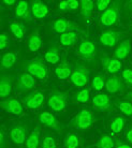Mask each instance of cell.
<instances>
[{
    "instance_id": "6da1fadb",
    "label": "cell",
    "mask_w": 132,
    "mask_h": 148,
    "mask_svg": "<svg viewBox=\"0 0 132 148\" xmlns=\"http://www.w3.org/2000/svg\"><path fill=\"white\" fill-rule=\"evenodd\" d=\"M120 2L119 1L112 2L110 8L103 12L100 16V25L103 27H111L116 25L120 18Z\"/></svg>"
},
{
    "instance_id": "7a4b0ae2",
    "label": "cell",
    "mask_w": 132,
    "mask_h": 148,
    "mask_svg": "<svg viewBox=\"0 0 132 148\" xmlns=\"http://www.w3.org/2000/svg\"><path fill=\"white\" fill-rule=\"evenodd\" d=\"M95 122V116L91 111L89 110H81L77 112V114L73 117V119L70 122V126L76 130H87L92 126Z\"/></svg>"
},
{
    "instance_id": "3957f363",
    "label": "cell",
    "mask_w": 132,
    "mask_h": 148,
    "mask_svg": "<svg viewBox=\"0 0 132 148\" xmlns=\"http://www.w3.org/2000/svg\"><path fill=\"white\" fill-rule=\"evenodd\" d=\"M26 70L29 74H31L33 77L38 78V79H45L47 76V68L40 57H37L34 59L30 60L29 62H27Z\"/></svg>"
},
{
    "instance_id": "277c9868",
    "label": "cell",
    "mask_w": 132,
    "mask_h": 148,
    "mask_svg": "<svg viewBox=\"0 0 132 148\" xmlns=\"http://www.w3.org/2000/svg\"><path fill=\"white\" fill-rule=\"evenodd\" d=\"M68 93L63 92V91H59V90H54L53 92L50 95L47 100L48 108H52L55 112H61L63 111L67 106V102H68Z\"/></svg>"
},
{
    "instance_id": "5b68a950",
    "label": "cell",
    "mask_w": 132,
    "mask_h": 148,
    "mask_svg": "<svg viewBox=\"0 0 132 148\" xmlns=\"http://www.w3.org/2000/svg\"><path fill=\"white\" fill-rule=\"evenodd\" d=\"M89 75H90V72L87 68L83 64L77 63L74 68V70L72 71L70 79L77 87H84L89 81Z\"/></svg>"
},
{
    "instance_id": "8992f818",
    "label": "cell",
    "mask_w": 132,
    "mask_h": 148,
    "mask_svg": "<svg viewBox=\"0 0 132 148\" xmlns=\"http://www.w3.org/2000/svg\"><path fill=\"white\" fill-rule=\"evenodd\" d=\"M124 36L122 31L113 29H107L103 30L100 34V42L105 47L113 48L118 44V42L120 41V38Z\"/></svg>"
},
{
    "instance_id": "52a82bcc",
    "label": "cell",
    "mask_w": 132,
    "mask_h": 148,
    "mask_svg": "<svg viewBox=\"0 0 132 148\" xmlns=\"http://www.w3.org/2000/svg\"><path fill=\"white\" fill-rule=\"evenodd\" d=\"M38 120H39L41 125L55 130L56 132H59V133L63 132V129H65L63 126L59 122L58 119L50 112H42V113H40L39 116H38Z\"/></svg>"
},
{
    "instance_id": "ba28073f",
    "label": "cell",
    "mask_w": 132,
    "mask_h": 148,
    "mask_svg": "<svg viewBox=\"0 0 132 148\" xmlns=\"http://www.w3.org/2000/svg\"><path fill=\"white\" fill-rule=\"evenodd\" d=\"M76 54L85 60H92L97 55V47L92 41L84 40L78 45Z\"/></svg>"
},
{
    "instance_id": "9c48e42d",
    "label": "cell",
    "mask_w": 132,
    "mask_h": 148,
    "mask_svg": "<svg viewBox=\"0 0 132 148\" xmlns=\"http://www.w3.org/2000/svg\"><path fill=\"white\" fill-rule=\"evenodd\" d=\"M28 133V129L27 126L24 123H17L15 125L10 131V138L11 141L16 145H22L25 144L26 140H27V135Z\"/></svg>"
},
{
    "instance_id": "30bf717a",
    "label": "cell",
    "mask_w": 132,
    "mask_h": 148,
    "mask_svg": "<svg viewBox=\"0 0 132 148\" xmlns=\"http://www.w3.org/2000/svg\"><path fill=\"white\" fill-rule=\"evenodd\" d=\"M0 106L7 113L16 115V116H21L24 113V108L22 103L15 98H8L6 100H2L0 102Z\"/></svg>"
},
{
    "instance_id": "8fae6325",
    "label": "cell",
    "mask_w": 132,
    "mask_h": 148,
    "mask_svg": "<svg viewBox=\"0 0 132 148\" xmlns=\"http://www.w3.org/2000/svg\"><path fill=\"white\" fill-rule=\"evenodd\" d=\"M36 87V77H33L28 72L22 73L19 75L16 83V90L19 92H26Z\"/></svg>"
},
{
    "instance_id": "7c38bea8",
    "label": "cell",
    "mask_w": 132,
    "mask_h": 148,
    "mask_svg": "<svg viewBox=\"0 0 132 148\" xmlns=\"http://www.w3.org/2000/svg\"><path fill=\"white\" fill-rule=\"evenodd\" d=\"M44 98L45 97L41 91H33L28 96H26L25 98H23V103L26 108L30 110H37L43 104Z\"/></svg>"
},
{
    "instance_id": "4fadbf2b",
    "label": "cell",
    "mask_w": 132,
    "mask_h": 148,
    "mask_svg": "<svg viewBox=\"0 0 132 148\" xmlns=\"http://www.w3.org/2000/svg\"><path fill=\"white\" fill-rule=\"evenodd\" d=\"M101 63H102L103 69L107 71V73L111 74H116L122 68L120 60L116 59L115 57H110L107 55L101 56Z\"/></svg>"
},
{
    "instance_id": "5bb4252c",
    "label": "cell",
    "mask_w": 132,
    "mask_h": 148,
    "mask_svg": "<svg viewBox=\"0 0 132 148\" xmlns=\"http://www.w3.org/2000/svg\"><path fill=\"white\" fill-rule=\"evenodd\" d=\"M52 26L56 32L60 34L70 32V31H75L76 29H78V26L76 24H74L73 22L67 18H57L56 21H54Z\"/></svg>"
},
{
    "instance_id": "9a60e30c",
    "label": "cell",
    "mask_w": 132,
    "mask_h": 148,
    "mask_svg": "<svg viewBox=\"0 0 132 148\" xmlns=\"http://www.w3.org/2000/svg\"><path fill=\"white\" fill-rule=\"evenodd\" d=\"M72 71L73 70H72V68H71L70 62L68 61L67 55H63L60 63H59L55 69V73H56V75H57V77H58L59 79H67V78L71 77Z\"/></svg>"
},
{
    "instance_id": "2e32d148",
    "label": "cell",
    "mask_w": 132,
    "mask_h": 148,
    "mask_svg": "<svg viewBox=\"0 0 132 148\" xmlns=\"http://www.w3.org/2000/svg\"><path fill=\"white\" fill-rule=\"evenodd\" d=\"M15 16L25 22H31V9L27 1H19L15 8Z\"/></svg>"
},
{
    "instance_id": "e0dca14e",
    "label": "cell",
    "mask_w": 132,
    "mask_h": 148,
    "mask_svg": "<svg viewBox=\"0 0 132 148\" xmlns=\"http://www.w3.org/2000/svg\"><path fill=\"white\" fill-rule=\"evenodd\" d=\"M126 88L125 83L118 76H112L107 79L105 83V89L107 90V92L110 93H117L124 91Z\"/></svg>"
},
{
    "instance_id": "ac0fdd59",
    "label": "cell",
    "mask_w": 132,
    "mask_h": 148,
    "mask_svg": "<svg viewBox=\"0 0 132 148\" xmlns=\"http://www.w3.org/2000/svg\"><path fill=\"white\" fill-rule=\"evenodd\" d=\"M92 104L99 111H107L112 108L110 97L105 93H98L92 97Z\"/></svg>"
},
{
    "instance_id": "d6986e66",
    "label": "cell",
    "mask_w": 132,
    "mask_h": 148,
    "mask_svg": "<svg viewBox=\"0 0 132 148\" xmlns=\"http://www.w3.org/2000/svg\"><path fill=\"white\" fill-rule=\"evenodd\" d=\"M30 9H31V14L38 19L44 18L48 14L47 5L40 1V0H33L30 3Z\"/></svg>"
},
{
    "instance_id": "ffe728a7",
    "label": "cell",
    "mask_w": 132,
    "mask_h": 148,
    "mask_svg": "<svg viewBox=\"0 0 132 148\" xmlns=\"http://www.w3.org/2000/svg\"><path fill=\"white\" fill-rule=\"evenodd\" d=\"M131 52V41L130 39L124 40L117 45V47L114 51V57L118 60L126 59Z\"/></svg>"
},
{
    "instance_id": "44dd1931",
    "label": "cell",
    "mask_w": 132,
    "mask_h": 148,
    "mask_svg": "<svg viewBox=\"0 0 132 148\" xmlns=\"http://www.w3.org/2000/svg\"><path fill=\"white\" fill-rule=\"evenodd\" d=\"M12 92V77L6 74L1 75L0 78V98L2 100L8 99Z\"/></svg>"
},
{
    "instance_id": "7402d4cb",
    "label": "cell",
    "mask_w": 132,
    "mask_h": 148,
    "mask_svg": "<svg viewBox=\"0 0 132 148\" xmlns=\"http://www.w3.org/2000/svg\"><path fill=\"white\" fill-rule=\"evenodd\" d=\"M41 143H42V141H41L40 127H36V128L30 132L28 137H27L25 146H26V148H39Z\"/></svg>"
},
{
    "instance_id": "603a6c76",
    "label": "cell",
    "mask_w": 132,
    "mask_h": 148,
    "mask_svg": "<svg viewBox=\"0 0 132 148\" xmlns=\"http://www.w3.org/2000/svg\"><path fill=\"white\" fill-rule=\"evenodd\" d=\"M80 10H81V15L85 21L91 17L92 12H94V8H95V2L91 0H82L80 1Z\"/></svg>"
},
{
    "instance_id": "cb8c5ba5",
    "label": "cell",
    "mask_w": 132,
    "mask_h": 148,
    "mask_svg": "<svg viewBox=\"0 0 132 148\" xmlns=\"http://www.w3.org/2000/svg\"><path fill=\"white\" fill-rule=\"evenodd\" d=\"M27 45H28V48L31 52H37L39 51L42 45V40H41V37L39 34V31L36 30L34 32L30 34L28 39H27Z\"/></svg>"
},
{
    "instance_id": "d4e9b609",
    "label": "cell",
    "mask_w": 132,
    "mask_h": 148,
    "mask_svg": "<svg viewBox=\"0 0 132 148\" xmlns=\"http://www.w3.org/2000/svg\"><path fill=\"white\" fill-rule=\"evenodd\" d=\"M78 34L76 31H70V32H66V34H60V44L63 46H72L76 43Z\"/></svg>"
},
{
    "instance_id": "484cf974",
    "label": "cell",
    "mask_w": 132,
    "mask_h": 148,
    "mask_svg": "<svg viewBox=\"0 0 132 148\" xmlns=\"http://www.w3.org/2000/svg\"><path fill=\"white\" fill-rule=\"evenodd\" d=\"M45 60L51 64H56L60 61V55H59V49L56 45H53L48 48V51L45 53L44 56Z\"/></svg>"
},
{
    "instance_id": "4316f807",
    "label": "cell",
    "mask_w": 132,
    "mask_h": 148,
    "mask_svg": "<svg viewBox=\"0 0 132 148\" xmlns=\"http://www.w3.org/2000/svg\"><path fill=\"white\" fill-rule=\"evenodd\" d=\"M17 61V55L13 52L6 53L1 58V67L3 69H10Z\"/></svg>"
},
{
    "instance_id": "83f0119b",
    "label": "cell",
    "mask_w": 132,
    "mask_h": 148,
    "mask_svg": "<svg viewBox=\"0 0 132 148\" xmlns=\"http://www.w3.org/2000/svg\"><path fill=\"white\" fill-rule=\"evenodd\" d=\"M125 123H126V119L122 116H116L111 121L110 130L115 134L120 133L121 131H122V129H124V127H125Z\"/></svg>"
},
{
    "instance_id": "f1b7e54d",
    "label": "cell",
    "mask_w": 132,
    "mask_h": 148,
    "mask_svg": "<svg viewBox=\"0 0 132 148\" xmlns=\"http://www.w3.org/2000/svg\"><path fill=\"white\" fill-rule=\"evenodd\" d=\"M10 30H11L12 34L19 40H23V38L25 37V26L23 25L22 23H12L10 25Z\"/></svg>"
},
{
    "instance_id": "f546056e",
    "label": "cell",
    "mask_w": 132,
    "mask_h": 148,
    "mask_svg": "<svg viewBox=\"0 0 132 148\" xmlns=\"http://www.w3.org/2000/svg\"><path fill=\"white\" fill-rule=\"evenodd\" d=\"M63 145L66 148H78L80 147V137L75 133L67 134L63 140Z\"/></svg>"
},
{
    "instance_id": "4dcf8cb0",
    "label": "cell",
    "mask_w": 132,
    "mask_h": 148,
    "mask_svg": "<svg viewBox=\"0 0 132 148\" xmlns=\"http://www.w3.org/2000/svg\"><path fill=\"white\" fill-rule=\"evenodd\" d=\"M90 99V90L88 88L81 89L73 97V100L77 103H87Z\"/></svg>"
},
{
    "instance_id": "1f68e13d",
    "label": "cell",
    "mask_w": 132,
    "mask_h": 148,
    "mask_svg": "<svg viewBox=\"0 0 132 148\" xmlns=\"http://www.w3.org/2000/svg\"><path fill=\"white\" fill-rule=\"evenodd\" d=\"M97 148H114L115 147V142L110 135H102L97 142Z\"/></svg>"
},
{
    "instance_id": "d6a6232c",
    "label": "cell",
    "mask_w": 132,
    "mask_h": 148,
    "mask_svg": "<svg viewBox=\"0 0 132 148\" xmlns=\"http://www.w3.org/2000/svg\"><path fill=\"white\" fill-rule=\"evenodd\" d=\"M116 106L118 108V110L122 113V114L127 115L129 117H132V104L129 101L120 100L116 101Z\"/></svg>"
},
{
    "instance_id": "836d02e7",
    "label": "cell",
    "mask_w": 132,
    "mask_h": 148,
    "mask_svg": "<svg viewBox=\"0 0 132 148\" xmlns=\"http://www.w3.org/2000/svg\"><path fill=\"white\" fill-rule=\"evenodd\" d=\"M105 83H107L105 77L103 76L102 74H98V75H96L95 77L92 78L91 86L96 91H101L105 87Z\"/></svg>"
},
{
    "instance_id": "e575fe53",
    "label": "cell",
    "mask_w": 132,
    "mask_h": 148,
    "mask_svg": "<svg viewBox=\"0 0 132 148\" xmlns=\"http://www.w3.org/2000/svg\"><path fill=\"white\" fill-rule=\"evenodd\" d=\"M41 148H57L55 137L50 133L45 134L43 136L42 143H41Z\"/></svg>"
},
{
    "instance_id": "d590c367",
    "label": "cell",
    "mask_w": 132,
    "mask_h": 148,
    "mask_svg": "<svg viewBox=\"0 0 132 148\" xmlns=\"http://www.w3.org/2000/svg\"><path fill=\"white\" fill-rule=\"evenodd\" d=\"M111 4H112V2H111L110 0H98V1H96V7L102 13L110 8Z\"/></svg>"
},
{
    "instance_id": "8d00e7d4",
    "label": "cell",
    "mask_w": 132,
    "mask_h": 148,
    "mask_svg": "<svg viewBox=\"0 0 132 148\" xmlns=\"http://www.w3.org/2000/svg\"><path fill=\"white\" fill-rule=\"evenodd\" d=\"M121 77L124 79L126 84L132 86V70L131 69H125L122 71V74H121Z\"/></svg>"
},
{
    "instance_id": "74e56055",
    "label": "cell",
    "mask_w": 132,
    "mask_h": 148,
    "mask_svg": "<svg viewBox=\"0 0 132 148\" xmlns=\"http://www.w3.org/2000/svg\"><path fill=\"white\" fill-rule=\"evenodd\" d=\"M9 43H10V40H9V37H8L6 34H2L0 36V49L3 51L9 46Z\"/></svg>"
},
{
    "instance_id": "f35d334b",
    "label": "cell",
    "mask_w": 132,
    "mask_h": 148,
    "mask_svg": "<svg viewBox=\"0 0 132 148\" xmlns=\"http://www.w3.org/2000/svg\"><path fill=\"white\" fill-rule=\"evenodd\" d=\"M80 1L76 0H69V11H75L80 8Z\"/></svg>"
},
{
    "instance_id": "ab89813d",
    "label": "cell",
    "mask_w": 132,
    "mask_h": 148,
    "mask_svg": "<svg viewBox=\"0 0 132 148\" xmlns=\"http://www.w3.org/2000/svg\"><path fill=\"white\" fill-rule=\"evenodd\" d=\"M7 147V138L4 135V131L1 130L0 131V148H6Z\"/></svg>"
},
{
    "instance_id": "60d3db41",
    "label": "cell",
    "mask_w": 132,
    "mask_h": 148,
    "mask_svg": "<svg viewBox=\"0 0 132 148\" xmlns=\"http://www.w3.org/2000/svg\"><path fill=\"white\" fill-rule=\"evenodd\" d=\"M58 9L60 11H69V1H60L58 3Z\"/></svg>"
},
{
    "instance_id": "b9f144b4",
    "label": "cell",
    "mask_w": 132,
    "mask_h": 148,
    "mask_svg": "<svg viewBox=\"0 0 132 148\" xmlns=\"http://www.w3.org/2000/svg\"><path fill=\"white\" fill-rule=\"evenodd\" d=\"M115 148H132V147L130 146V145L126 144V143H124V142L117 140V141L115 142Z\"/></svg>"
},
{
    "instance_id": "7bdbcfd3",
    "label": "cell",
    "mask_w": 132,
    "mask_h": 148,
    "mask_svg": "<svg viewBox=\"0 0 132 148\" xmlns=\"http://www.w3.org/2000/svg\"><path fill=\"white\" fill-rule=\"evenodd\" d=\"M126 138H127V141H128L130 144H132V128L128 129L127 133H126Z\"/></svg>"
},
{
    "instance_id": "ee69618b",
    "label": "cell",
    "mask_w": 132,
    "mask_h": 148,
    "mask_svg": "<svg viewBox=\"0 0 132 148\" xmlns=\"http://www.w3.org/2000/svg\"><path fill=\"white\" fill-rule=\"evenodd\" d=\"M2 2H3L6 5H8V7H11V5H13L14 3H16L15 0H3Z\"/></svg>"
},
{
    "instance_id": "f6af8a7d",
    "label": "cell",
    "mask_w": 132,
    "mask_h": 148,
    "mask_svg": "<svg viewBox=\"0 0 132 148\" xmlns=\"http://www.w3.org/2000/svg\"><path fill=\"white\" fill-rule=\"evenodd\" d=\"M125 9L127 11H132V0L131 1H127L125 3Z\"/></svg>"
},
{
    "instance_id": "bcb514c9",
    "label": "cell",
    "mask_w": 132,
    "mask_h": 148,
    "mask_svg": "<svg viewBox=\"0 0 132 148\" xmlns=\"http://www.w3.org/2000/svg\"><path fill=\"white\" fill-rule=\"evenodd\" d=\"M127 97H128L130 100H132V91H130V92H129L128 95H127Z\"/></svg>"
},
{
    "instance_id": "7dc6e473",
    "label": "cell",
    "mask_w": 132,
    "mask_h": 148,
    "mask_svg": "<svg viewBox=\"0 0 132 148\" xmlns=\"http://www.w3.org/2000/svg\"><path fill=\"white\" fill-rule=\"evenodd\" d=\"M131 28H132V23H131Z\"/></svg>"
}]
</instances>
